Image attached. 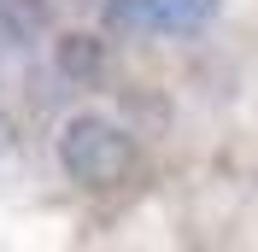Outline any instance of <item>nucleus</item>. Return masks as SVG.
Segmentation results:
<instances>
[{
  "mask_svg": "<svg viewBox=\"0 0 258 252\" xmlns=\"http://www.w3.org/2000/svg\"><path fill=\"white\" fill-rule=\"evenodd\" d=\"M59 170L82 188H117L129 170H135V135L112 117H100V111H77V117H64L59 123Z\"/></svg>",
  "mask_w": 258,
  "mask_h": 252,
  "instance_id": "1",
  "label": "nucleus"
},
{
  "mask_svg": "<svg viewBox=\"0 0 258 252\" xmlns=\"http://www.w3.org/2000/svg\"><path fill=\"white\" fill-rule=\"evenodd\" d=\"M53 65H59L64 82H77V88H100V82H106V41L71 30V35L53 41Z\"/></svg>",
  "mask_w": 258,
  "mask_h": 252,
  "instance_id": "3",
  "label": "nucleus"
},
{
  "mask_svg": "<svg viewBox=\"0 0 258 252\" xmlns=\"http://www.w3.org/2000/svg\"><path fill=\"white\" fill-rule=\"evenodd\" d=\"M53 30V0H0V47H30Z\"/></svg>",
  "mask_w": 258,
  "mask_h": 252,
  "instance_id": "4",
  "label": "nucleus"
},
{
  "mask_svg": "<svg viewBox=\"0 0 258 252\" xmlns=\"http://www.w3.org/2000/svg\"><path fill=\"white\" fill-rule=\"evenodd\" d=\"M217 18V0H106V30L117 35H194Z\"/></svg>",
  "mask_w": 258,
  "mask_h": 252,
  "instance_id": "2",
  "label": "nucleus"
}]
</instances>
